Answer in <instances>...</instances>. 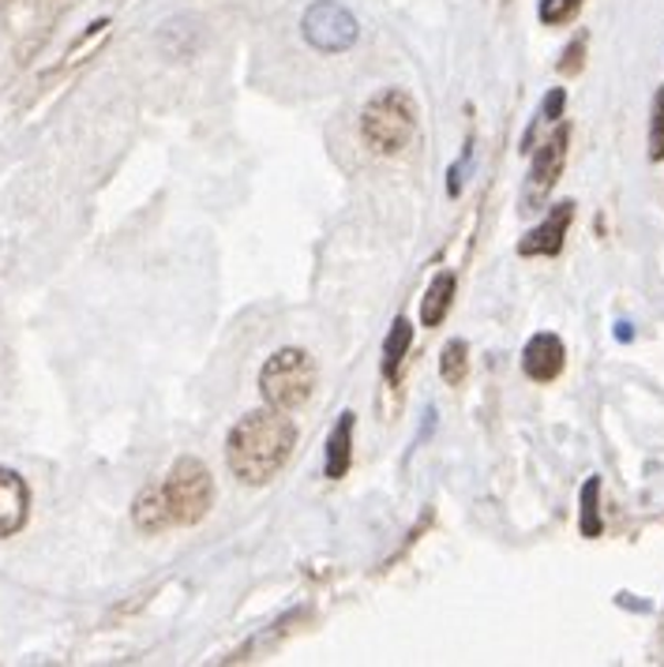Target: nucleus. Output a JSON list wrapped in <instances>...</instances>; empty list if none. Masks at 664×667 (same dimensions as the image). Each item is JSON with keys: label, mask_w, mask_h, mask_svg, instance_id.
I'll list each match as a JSON object with an SVG mask.
<instances>
[{"label": "nucleus", "mask_w": 664, "mask_h": 667, "mask_svg": "<svg viewBox=\"0 0 664 667\" xmlns=\"http://www.w3.org/2000/svg\"><path fill=\"white\" fill-rule=\"evenodd\" d=\"M214 507V476L196 457H180L173 462L162 480L150 484L147 491L136 495L131 502V521L139 532L158 537L166 529H188L211 514Z\"/></svg>", "instance_id": "obj_1"}, {"label": "nucleus", "mask_w": 664, "mask_h": 667, "mask_svg": "<svg viewBox=\"0 0 664 667\" xmlns=\"http://www.w3.org/2000/svg\"><path fill=\"white\" fill-rule=\"evenodd\" d=\"M297 446V427L282 409H255L233 424L225 440V465L241 484H267L282 473Z\"/></svg>", "instance_id": "obj_2"}, {"label": "nucleus", "mask_w": 664, "mask_h": 667, "mask_svg": "<svg viewBox=\"0 0 664 667\" xmlns=\"http://www.w3.org/2000/svg\"><path fill=\"white\" fill-rule=\"evenodd\" d=\"M417 131V102L405 91H379L360 113V136L376 155H398Z\"/></svg>", "instance_id": "obj_3"}, {"label": "nucleus", "mask_w": 664, "mask_h": 667, "mask_svg": "<svg viewBox=\"0 0 664 667\" xmlns=\"http://www.w3.org/2000/svg\"><path fill=\"white\" fill-rule=\"evenodd\" d=\"M312 390H316V360L308 357V349H278L260 371V394L282 413H293V409L305 405Z\"/></svg>", "instance_id": "obj_4"}, {"label": "nucleus", "mask_w": 664, "mask_h": 667, "mask_svg": "<svg viewBox=\"0 0 664 667\" xmlns=\"http://www.w3.org/2000/svg\"><path fill=\"white\" fill-rule=\"evenodd\" d=\"M301 34L319 53H346L354 50V42L360 38V23L338 0H316L305 12V19H301Z\"/></svg>", "instance_id": "obj_5"}, {"label": "nucleus", "mask_w": 664, "mask_h": 667, "mask_svg": "<svg viewBox=\"0 0 664 667\" xmlns=\"http://www.w3.org/2000/svg\"><path fill=\"white\" fill-rule=\"evenodd\" d=\"M567 139H571V128H556L552 136L545 139V147L534 155V169H529V199H545L556 188L559 173H563V161H567Z\"/></svg>", "instance_id": "obj_6"}, {"label": "nucleus", "mask_w": 664, "mask_h": 667, "mask_svg": "<svg viewBox=\"0 0 664 667\" xmlns=\"http://www.w3.org/2000/svg\"><path fill=\"white\" fill-rule=\"evenodd\" d=\"M31 518V488L15 469L0 465V540L15 537Z\"/></svg>", "instance_id": "obj_7"}, {"label": "nucleus", "mask_w": 664, "mask_h": 667, "mask_svg": "<svg viewBox=\"0 0 664 667\" xmlns=\"http://www.w3.org/2000/svg\"><path fill=\"white\" fill-rule=\"evenodd\" d=\"M567 364V349L556 334H534L521 349V371H526L534 383H552L559 379V371Z\"/></svg>", "instance_id": "obj_8"}, {"label": "nucleus", "mask_w": 664, "mask_h": 667, "mask_svg": "<svg viewBox=\"0 0 664 667\" xmlns=\"http://www.w3.org/2000/svg\"><path fill=\"white\" fill-rule=\"evenodd\" d=\"M571 222H575V203L552 207V214L518 241V255H559L563 252V236H567V229H571Z\"/></svg>", "instance_id": "obj_9"}, {"label": "nucleus", "mask_w": 664, "mask_h": 667, "mask_svg": "<svg viewBox=\"0 0 664 667\" xmlns=\"http://www.w3.org/2000/svg\"><path fill=\"white\" fill-rule=\"evenodd\" d=\"M354 465V413H341L335 432L327 440V462H324V473L330 480H341Z\"/></svg>", "instance_id": "obj_10"}, {"label": "nucleus", "mask_w": 664, "mask_h": 667, "mask_svg": "<svg viewBox=\"0 0 664 667\" xmlns=\"http://www.w3.org/2000/svg\"><path fill=\"white\" fill-rule=\"evenodd\" d=\"M454 289H459V282H454L451 271L435 274L429 293H424V300H421V322H424V327H440V322L447 319V311L454 304Z\"/></svg>", "instance_id": "obj_11"}, {"label": "nucleus", "mask_w": 664, "mask_h": 667, "mask_svg": "<svg viewBox=\"0 0 664 667\" xmlns=\"http://www.w3.org/2000/svg\"><path fill=\"white\" fill-rule=\"evenodd\" d=\"M410 346H413V322L410 319H394L391 334L383 338V375H387V383H398V368H402Z\"/></svg>", "instance_id": "obj_12"}, {"label": "nucleus", "mask_w": 664, "mask_h": 667, "mask_svg": "<svg viewBox=\"0 0 664 667\" xmlns=\"http://www.w3.org/2000/svg\"><path fill=\"white\" fill-rule=\"evenodd\" d=\"M597 502H601V476H590V480L582 484V521H578V529H582V537H601V510H597Z\"/></svg>", "instance_id": "obj_13"}, {"label": "nucleus", "mask_w": 664, "mask_h": 667, "mask_svg": "<svg viewBox=\"0 0 664 667\" xmlns=\"http://www.w3.org/2000/svg\"><path fill=\"white\" fill-rule=\"evenodd\" d=\"M466 371H470V349L466 341H451L447 349H443L440 357V375L447 387H462L466 383Z\"/></svg>", "instance_id": "obj_14"}, {"label": "nucleus", "mask_w": 664, "mask_h": 667, "mask_svg": "<svg viewBox=\"0 0 664 667\" xmlns=\"http://www.w3.org/2000/svg\"><path fill=\"white\" fill-rule=\"evenodd\" d=\"M582 8V0H540V23L559 27V23H571Z\"/></svg>", "instance_id": "obj_15"}, {"label": "nucleus", "mask_w": 664, "mask_h": 667, "mask_svg": "<svg viewBox=\"0 0 664 667\" xmlns=\"http://www.w3.org/2000/svg\"><path fill=\"white\" fill-rule=\"evenodd\" d=\"M650 158L661 161L664 158V87L653 98V120H650Z\"/></svg>", "instance_id": "obj_16"}, {"label": "nucleus", "mask_w": 664, "mask_h": 667, "mask_svg": "<svg viewBox=\"0 0 664 667\" xmlns=\"http://www.w3.org/2000/svg\"><path fill=\"white\" fill-rule=\"evenodd\" d=\"M582 64H586V38L578 34L575 42L567 45L563 61H559V72H563V75H578V72H582Z\"/></svg>", "instance_id": "obj_17"}, {"label": "nucleus", "mask_w": 664, "mask_h": 667, "mask_svg": "<svg viewBox=\"0 0 664 667\" xmlns=\"http://www.w3.org/2000/svg\"><path fill=\"white\" fill-rule=\"evenodd\" d=\"M563 106H567V91L563 87L548 91L545 94V106H540V117H545V120H559V117H563Z\"/></svg>", "instance_id": "obj_18"}, {"label": "nucleus", "mask_w": 664, "mask_h": 667, "mask_svg": "<svg viewBox=\"0 0 664 667\" xmlns=\"http://www.w3.org/2000/svg\"><path fill=\"white\" fill-rule=\"evenodd\" d=\"M615 338H620V341H631V338H634V334H631V322H620V327H615Z\"/></svg>", "instance_id": "obj_19"}]
</instances>
